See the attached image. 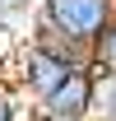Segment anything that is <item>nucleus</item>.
I'll list each match as a JSON object with an SVG mask.
<instances>
[{"mask_svg": "<svg viewBox=\"0 0 116 121\" xmlns=\"http://www.w3.org/2000/svg\"><path fill=\"white\" fill-rule=\"evenodd\" d=\"M33 14L46 28H56L60 37H70L79 47H98V37L116 23V0H37Z\"/></svg>", "mask_w": 116, "mask_h": 121, "instance_id": "obj_1", "label": "nucleus"}, {"mask_svg": "<svg viewBox=\"0 0 116 121\" xmlns=\"http://www.w3.org/2000/svg\"><path fill=\"white\" fill-rule=\"evenodd\" d=\"M70 75H74L70 65H60L56 56H46V51H37V47L23 42V51L14 56V65H9V75H5V79H9V84H14V89L23 93L33 107H37L46 93H56Z\"/></svg>", "mask_w": 116, "mask_h": 121, "instance_id": "obj_2", "label": "nucleus"}, {"mask_svg": "<svg viewBox=\"0 0 116 121\" xmlns=\"http://www.w3.org/2000/svg\"><path fill=\"white\" fill-rule=\"evenodd\" d=\"M98 112V79L88 70H74L56 93H46L33 107V121H93Z\"/></svg>", "mask_w": 116, "mask_h": 121, "instance_id": "obj_3", "label": "nucleus"}, {"mask_svg": "<svg viewBox=\"0 0 116 121\" xmlns=\"http://www.w3.org/2000/svg\"><path fill=\"white\" fill-rule=\"evenodd\" d=\"M28 47H37V51H46V56H56L60 65H70V70H88V60H93V51L79 42H70V37H60L56 28H46L42 19L33 14L28 19V37H23Z\"/></svg>", "mask_w": 116, "mask_h": 121, "instance_id": "obj_4", "label": "nucleus"}, {"mask_svg": "<svg viewBox=\"0 0 116 121\" xmlns=\"http://www.w3.org/2000/svg\"><path fill=\"white\" fill-rule=\"evenodd\" d=\"M88 75L98 79V84L116 79V23L98 37V47H93V60H88Z\"/></svg>", "mask_w": 116, "mask_h": 121, "instance_id": "obj_5", "label": "nucleus"}, {"mask_svg": "<svg viewBox=\"0 0 116 121\" xmlns=\"http://www.w3.org/2000/svg\"><path fill=\"white\" fill-rule=\"evenodd\" d=\"M0 121H33V103L9 79H0Z\"/></svg>", "mask_w": 116, "mask_h": 121, "instance_id": "obj_6", "label": "nucleus"}, {"mask_svg": "<svg viewBox=\"0 0 116 121\" xmlns=\"http://www.w3.org/2000/svg\"><path fill=\"white\" fill-rule=\"evenodd\" d=\"M19 51H23V33H19L14 23H5V19H0V79L9 75V65H14Z\"/></svg>", "mask_w": 116, "mask_h": 121, "instance_id": "obj_7", "label": "nucleus"}, {"mask_svg": "<svg viewBox=\"0 0 116 121\" xmlns=\"http://www.w3.org/2000/svg\"><path fill=\"white\" fill-rule=\"evenodd\" d=\"M93 121H116V79L98 84V112H93Z\"/></svg>", "mask_w": 116, "mask_h": 121, "instance_id": "obj_8", "label": "nucleus"}, {"mask_svg": "<svg viewBox=\"0 0 116 121\" xmlns=\"http://www.w3.org/2000/svg\"><path fill=\"white\" fill-rule=\"evenodd\" d=\"M33 9H37V0H0V19L5 23H23V19H33Z\"/></svg>", "mask_w": 116, "mask_h": 121, "instance_id": "obj_9", "label": "nucleus"}]
</instances>
